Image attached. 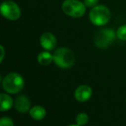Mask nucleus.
Masks as SVG:
<instances>
[{
	"label": "nucleus",
	"mask_w": 126,
	"mask_h": 126,
	"mask_svg": "<svg viewBox=\"0 0 126 126\" xmlns=\"http://www.w3.org/2000/svg\"><path fill=\"white\" fill-rule=\"evenodd\" d=\"M53 57L54 62L60 68H70L75 63V55L74 51L66 47L57 49L53 54Z\"/></svg>",
	"instance_id": "obj_1"
},
{
	"label": "nucleus",
	"mask_w": 126,
	"mask_h": 126,
	"mask_svg": "<svg viewBox=\"0 0 126 126\" xmlns=\"http://www.w3.org/2000/svg\"><path fill=\"white\" fill-rule=\"evenodd\" d=\"M24 80L23 76L16 72L5 76L3 80V88L9 94H17L24 88Z\"/></svg>",
	"instance_id": "obj_2"
},
{
	"label": "nucleus",
	"mask_w": 126,
	"mask_h": 126,
	"mask_svg": "<svg viewBox=\"0 0 126 126\" xmlns=\"http://www.w3.org/2000/svg\"><path fill=\"white\" fill-rule=\"evenodd\" d=\"M90 21L96 26H104L111 19V11L104 5H96L89 14Z\"/></svg>",
	"instance_id": "obj_3"
},
{
	"label": "nucleus",
	"mask_w": 126,
	"mask_h": 126,
	"mask_svg": "<svg viewBox=\"0 0 126 126\" xmlns=\"http://www.w3.org/2000/svg\"><path fill=\"white\" fill-rule=\"evenodd\" d=\"M86 5L79 0H65L62 3V10L67 16L72 17L82 16L86 12Z\"/></svg>",
	"instance_id": "obj_4"
},
{
	"label": "nucleus",
	"mask_w": 126,
	"mask_h": 126,
	"mask_svg": "<svg viewBox=\"0 0 126 126\" xmlns=\"http://www.w3.org/2000/svg\"><path fill=\"white\" fill-rule=\"evenodd\" d=\"M116 35L117 33L110 28L99 30L94 37L95 46L99 48H106L114 41Z\"/></svg>",
	"instance_id": "obj_5"
},
{
	"label": "nucleus",
	"mask_w": 126,
	"mask_h": 126,
	"mask_svg": "<svg viewBox=\"0 0 126 126\" xmlns=\"http://www.w3.org/2000/svg\"><path fill=\"white\" fill-rule=\"evenodd\" d=\"M1 14L3 17L8 20H17L21 16V10L19 6L13 1H4L0 7Z\"/></svg>",
	"instance_id": "obj_6"
},
{
	"label": "nucleus",
	"mask_w": 126,
	"mask_h": 126,
	"mask_svg": "<svg viewBox=\"0 0 126 126\" xmlns=\"http://www.w3.org/2000/svg\"><path fill=\"white\" fill-rule=\"evenodd\" d=\"M93 89L88 85H80L76 88L74 92V98L79 102H86L91 99Z\"/></svg>",
	"instance_id": "obj_7"
},
{
	"label": "nucleus",
	"mask_w": 126,
	"mask_h": 126,
	"mask_svg": "<svg viewBox=\"0 0 126 126\" xmlns=\"http://www.w3.org/2000/svg\"><path fill=\"white\" fill-rule=\"evenodd\" d=\"M14 107L18 112L26 113L30 110V100L25 95H19L14 101Z\"/></svg>",
	"instance_id": "obj_8"
},
{
	"label": "nucleus",
	"mask_w": 126,
	"mask_h": 126,
	"mask_svg": "<svg viewBox=\"0 0 126 126\" xmlns=\"http://www.w3.org/2000/svg\"><path fill=\"white\" fill-rule=\"evenodd\" d=\"M40 44L46 51H52L56 46V38L52 33L46 32L40 37Z\"/></svg>",
	"instance_id": "obj_9"
},
{
	"label": "nucleus",
	"mask_w": 126,
	"mask_h": 126,
	"mask_svg": "<svg viewBox=\"0 0 126 126\" xmlns=\"http://www.w3.org/2000/svg\"><path fill=\"white\" fill-rule=\"evenodd\" d=\"M29 112L31 118L36 121H40V120L43 119L46 116V110L41 106H35L30 108Z\"/></svg>",
	"instance_id": "obj_10"
},
{
	"label": "nucleus",
	"mask_w": 126,
	"mask_h": 126,
	"mask_svg": "<svg viewBox=\"0 0 126 126\" xmlns=\"http://www.w3.org/2000/svg\"><path fill=\"white\" fill-rule=\"evenodd\" d=\"M0 100H1V106H0V110L2 111H8V110L11 109L13 106L14 101L10 95L6 94H1L0 95Z\"/></svg>",
	"instance_id": "obj_11"
},
{
	"label": "nucleus",
	"mask_w": 126,
	"mask_h": 126,
	"mask_svg": "<svg viewBox=\"0 0 126 126\" xmlns=\"http://www.w3.org/2000/svg\"><path fill=\"white\" fill-rule=\"evenodd\" d=\"M37 61L41 65L47 66V65L50 64L54 61V57L49 51H42V52L39 53L38 57H37Z\"/></svg>",
	"instance_id": "obj_12"
},
{
	"label": "nucleus",
	"mask_w": 126,
	"mask_h": 126,
	"mask_svg": "<svg viewBox=\"0 0 126 126\" xmlns=\"http://www.w3.org/2000/svg\"><path fill=\"white\" fill-rule=\"evenodd\" d=\"M88 120H89V117L85 112H80L76 116V123L79 126L86 125L88 123Z\"/></svg>",
	"instance_id": "obj_13"
},
{
	"label": "nucleus",
	"mask_w": 126,
	"mask_h": 126,
	"mask_svg": "<svg viewBox=\"0 0 126 126\" xmlns=\"http://www.w3.org/2000/svg\"><path fill=\"white\" fill-rule=\"evenodd\" d=\"M117 36L119 40H126V25L121 26L117 31Z\"/></svg>",
	"instance_id": "obj_14"
},
{
	"label": "nucleus",
	"mask_w": 126,
	"mask_h": 126,
	"mask_svg": "<svg viewBox=\"0 0 126 126\" xmlns=\"http://www.w3.org/2000/svg\"><path fill=\"white\" fill-rule=\"evenodd\" d=\"M0 126H14L13 121L8 117H3L0 120Z\"/></svg>",
	"instance_id": "obj_15"
},
{
	"label": "nucleus",
	"mask_w": 126,
	"mask_h": 126,
	"mask_svg": "<svg viewBox=\"0 0 126 126\" xmlns=\"http://www.w3.org/2000/svg\"><path fill=\"white\" fill-rule=\"evenodd\" d=\"M99 0H84V3L86 7H91L93 8L97 5Z\"/></svg>",
	"instance_id": "obj_16"
},
{
	"label": "nucleus",
	"mask_w": 126,
	"mask_h": 126,
	"mask_svg": "<svg viewBox=\"0 0 126 126\" xmlns=\"http://www.w3.org/2000/svg\"><path fill=\"white\" fill-rule=\"evenodd\" d=\"M0 50H1V58H0V61L3 62V57H4V48H3V46H1V47H0Z\"/></svg>",
	"instance_id": "obj_17"
},
{
	"label": "nucleus",
	"mask_w": 126,
	"mask_h": 126,
	"mask_svg": "<svg viewBox=\"0 0 126 126\" xmlns=\"http://www.w3.org/2000/svg\"><path fill=\"white\" fill-rule=\"evenodd\" d=\"M68 126H79V125H68Z\"/></svg>",
	"instance_id": "obj_18"
}]
</instances>
